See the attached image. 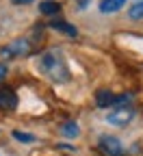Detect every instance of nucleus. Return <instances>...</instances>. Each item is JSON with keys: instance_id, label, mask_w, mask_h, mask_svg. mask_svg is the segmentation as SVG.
<instances>
[{"instance_id": "1", "label": "nucleus", "mask_w": 143, "mask_h": 156, "mask_svg": "<svg viewBox=\"0 0 143 156\" xmlns=\"http://www.w3.org/2000/svg\"><path fill=\"white\" fill-rule=\"evenodd\" d=\"M35 67L37 72L46 76L50 83L54 85H65L72 80V72L67 67V61H65V56L61 50H46L37 56V61H35Z\"/></svg>"}, {"instance_id": "2", "label": "nucleus", "mask_w": 143, "mask_h": 156, "mask_svg": "<svg viewBox=\"0 0 143 156\" xmlns=\"http://www.w3.org/2000/svg\"><path fill=\"white\" fill-rule=\"evenodd\" d=\"M28 50H30V41L26 37H22V39H13L11 44L0 48V56L2 58H17V56L28 54Z\"/></svg>"}, {"instance_id": "3", "label": "nucleus", "mask_w": 143, "mask_h": 156, "mask_svg": "<svg viewBox=\"0 0 143 156\" xmlns=\"http://www.w3.org/2000/svg\"><path fill=\"white\" fill-rule=\"evenodd\" d=\"M98 147L106 156H124V152H126L124 143H121L117 136H113V134H102L98 139Z\"/></svg>"}, {"instance_id": "4", "label": "nucleus", "mask_w": 143, "mask_h": 156, "mask_svg": "<svg viewBox=\"0 0 143 156\" xmlns=\"http://www.w3.org/2000/svg\"><path fill=\"white\" fill-rule=\"evenodd\" d=\"M104 119H106V124H111L115 128H124L134 119V111L132 108H117V111L104 115Z\"/></svg>"}, {"instance_id": "5", "label": "nucleus", "mask_w": 143, "mask_h": 156, "mask_svg": "<svg viewBox=\"0 0 143 156\" xmlns=\"http://www.w3.org/2000/svg\"><path fill=\"white\" fill-rule=\"evenodd\" d=\"M15 106H17L15 91L9 89V87H2V89H0V108H2V111H13Z\"/></svg>"}, {"instance_id": "6", "label": "nucleus", "mask_w": 143, "mask_h": 156, "mask_svg": "<svg viewBox=\"0 0 143 156\" xmlns=\"http://www.w3.org/2000/svg\"><path fill=\"white\" fill-rule=\"evenodd\" d=\"M95 104L100 108H109V106H115L117 104V95L113 91H106V89H102L95 93Z\"/></svg>"}, {"instance_id": "7", "label": "nucleus", "mask_w": 143, "mask_h": 156, "mask_svg": "<svg viewBox=\"0 0 143 156\" xmlns=\"http://www.w3.org/2000/svg\"><path fill=\"white\" fill-rule=\"evenodd\" d=\"M50 28H54L56 33H63V35H67V37H76V35H78V28H76L74 24H70V22H63V20H52V22H50Z\"/></svg>"}, {"instance_id": "8", "label": "nucleus", "mask_w": 143, "mask_h": 156, "mask_svg": "<svg viewBox=\"0 0 143 156\" xmlns=\"http://www.w3.org/2000/svg\"><path fill=\"white\" fill-rule=\"evenodd\" d=\"M124 5H126V0H100V13H104V15L117 13L124 9Z\"/></svg>"}, {"instance_id": "9", "label": "nucleus", "mask_w": 143, "mask_h": 156, "mask_svg": "<svg viewBox=\"0 0 143 156\" xmlns=\"http://www.w3.org/2000/svg\"><path fill=\"white\" fill-rule=\"evenodd\" d=\"M61 134L65 136V139H78L80 136V126H78V122H65L63 126H61Z\"/></svg>"}, {"instance_id": "10", "label": "nucleus", "mask_w": 143, "mask_h": 156, "mask_svg": "<svg viewBox=\"0 0 143 156\" xmlns=\"http://www.w3.org/2000/svg\"><path fill=\"white\" fill-rule=\"evenodd\" d=\"M39 11L44 15H56L61 11V2H56V0H44V2H39Z\"/></svg>"}, {"instance_id": "11", "label": "nucleus", "mask_w": 143, "mask_h": 156, "mask_svg": "<svg viewBox=\"0 0 143 156\" xmlns=\"http://www.w3.org/2000/svg\"><path fill=\"white\" fill-rule=\"evenodd\" d=\"M128 17H130V20H134V22H139V20H143V0H141V2H137V5H132V7H130V11H128Z\"/></svg>"}, {"instance_id": "12", "label": "nucleus", "mask_w": 143, "mask_h": 156, "mask_svg": "<svg viewBox=\"0 0 143 156\" xmlns=\"http://www.w3.org/2000/svg\"><path fill=\"white\" fill-rule=\"evenodd\" d=\"M13 139L20 141V143H33V141H35V136L28 134V132H22V130H13Z\"/></svg>"}, {"instance_id": "13", "label": "nucleus", "mask_w": 143, "mask_h": 156, "mask_svg": "<svg viewBox=\"0 0 143 156\" xmlns=\"http://www.w3.org/2000/svg\"><path fill=\"white\" fill-rule=\"evenodd\" d=\"M76 2H78V9L83 11V9H87V7H89V2H91V0H76Z\"/></svg>"}, {"instance_id": "14", "label": "nucleus", "mask_w": 143, "mask_h": 156, "mask_svg": "<svg viewBox=\"0 0 143 156\" xmlns=\"http://www.w3.org/2000/svg\"><path fill=\"white\" fill-rule=\"evenodd\" d=\"M59 150H67V152H74L76 147H74V145H65V143H61V145H59Z\"/></svg>"}, {"instance_id": "15", "label": "nucleus", "mask_w": 143, "mask_h": 156, "mask_svg": "<svg viewBox=\"0 0 143 156\" xmlns=\"http://www.w3.org/2000/svg\"><path fill=\"white\" fill-rule=\"evenodd\" d=\"M7 72H9V67H7L5 63H0V78H2V76H5Z\"/></svg>"}, {"instance_id": "16", "label": "nucleus", "mask_w": 143, "mask_h": 156, "mask_svg": "<svg viewBox=\"0 0 143 156\" xmlns=\"http://www.w3.org/2000/svg\"><path fill=\"white\" fill-rule=\"evenodd\" d=\"M13 5H28V2H33V0H11Z\"/></svg>"}]
</instances>
